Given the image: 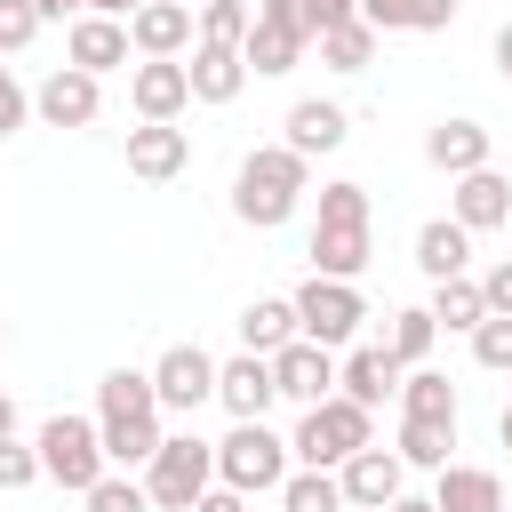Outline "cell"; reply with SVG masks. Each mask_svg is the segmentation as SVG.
<instances>
[{
    "mask_svg": "<svg viewBox=\"0 0 512 512\" xmlns=\"http://www.w3.org/2000/svg\"><path fill=\"white\" fill-rule=\"evenodd\" d=\"M376 256V208H368V184L336 176L320 184V216H312V272L320 280H360Z\"/></svg>",
    "mask_w": 512,
    "mask_h": 512,
    "instance_id": "cell-1",
    "label": "cell"
},
{
    "mask_svg": "<svg viewBox=\"0 0 512 512\" xmlns=\"http://www.w3.org/2000/svg\"><path fill=\"white\" fill-rule=\"evenodd\" d=\"M96 440H104V464H152V448L168 440L160 432V400H152V376L144 368H104L96 384Z\"/></svg>",
    "mask_w": 512,
    "mask_h": 512,
    "instance_id": "cell-2",
    "label": "cell"
},
{
    "mask_svg": "<svg viewBox=\"0 0 512 512\" xmlns=\"http://www.w3.org/2000/svg\"><path fill=\"white\" fill-rule=\"evenodd\" d=\"M304 192H312V160H296L288 144H256V152L232 168V216L256 224V232H280Z\"/></svg>",
    "mask_w": 512,
    "mask_h": 512,
    "instance_id": "cell-3",
    "label": "cell"
},
{
    "mask_svg": "<svg viewBox=\"0 0 512 512\" xmlns=\"http://www.w3.org/2000/svg\"><path fill=\"white\" fill-rule=\"evenodd\" d=\"M376 440V416L368 408H352L344 392H328L320 408H304L296 416V432H288V464H304V472H336L344 456H360Z\"/></svg>",
    "mask_w": 512,
    "mask_h": 512,
    "instance_id": "cell-4",
    "label": "cell"
},
{
    "mask_svg": "<svg viewBox=\"0 0 512 512\" xmlns=\"http://www.w3.org/2000/svg\"><path fill=\"white\" fill-rule=\"evenodd\" d=\"M208 488H216V440H200V432H168V440L152 448V464H144V496H152V512H192Z\"/></svg>",
    "mask_w": 512,
    "mask_h": 512,
    "instance_id": "cell-5",
    "label": "cell"
},
{
    "mask_svg": "<svg viewBox=\"0 0 512 512\" xmlns=\"http://www.w3.org/2000/svg\"><path fill=\"white\" fill-rule=\"evenodd\" d=\"M288 480V440L272 432V424H232L224 440H216V488H240L248 504L256 496H272Z\"/></svg>",
    "mask_w": 512,
    "mask_h": 512,
    "instance_id": "cell-6",
    "label": "cell"
},
{
    "mask_svg": "<svg viewBox=\"0 0 512 512\" xmlns=\"http://www.w3.org/2000/svg\"><path fill=\"white\" fill-rule=\"evenodd\" d=\"M40 480H56V488H72V496H88L112 464H104V440H96V416H48L40 424Z\"/></svg>",
    "mask_w": 512,
    "mask_h": 512,
    "instance_id": "cell-7",
    "label": "cell"
},
{
    "mask_svg": "<svg viewBox=\"0 0 512 512\" xmlns=\"http://www.w3.org/2000/svg\"><path fill=\"white\" fill-rule=\"evenodd\" d=\"M288 304H296V336H304V344H320V352L352 344V336H360V320H368L360 280H320V272H312V280H304Z\"/></svg>",
    "mask_w": 512,
    "mask_h": 512,
    "instance_id": "cell-8",
    "label": "cell"
},
{
    "mask_svg": "<svg viewBox=\"0 0 512 512\" xmlns=\"http://www.w3.org/2000/svg\"><path fill=\"white\" fill-rule=\"evenodd\" d=\"M304 48H312V24H304L296 0H256V8H248V40H240V64H248V72L280 80V72L304 64Z\"/></svg>",
    "mask_w": 512,
    "mask_h": 512,
    "instance_id": "cell-9",
    "label": "cell"
},
{
    "mask_svg": "<svg viewBox=\"0 0 512 512\" xmlns=\"http://www.w3.org/2000/svg\"><path fill=\"white\" fill-rule=\"evenodd\" d=\"M152 400H160V416H200L208 400H216V360L200 352V344H168L152 368Z\"/></svg>",
    "mask_w": 512,
    "mask_h": 512,
    "instance_id": "cell-10",
    "label": "cell"
},
{
    "mask_svg": "<svg viewBox=\"0 0 512 512\" xmlns=\"http://www.w3.org/2000/svg\"><path fill=\"white\" fill-rule=\"evenodd\" d=\"M32 112H40L48 128H96V112H104V80H88L80 64H56V72L32 88Z\"/></svg>",
    "mask_w": 512,
    "mask_h": 512,
    "instance_id": "cell-11",
    "label": "cell"
},
{
    "mask_svg": "<svg viewBox=\"0 0 512 512\" xmlns=\"http://www.w3.org/2000/svg\"><path fill=\"white\" fill-rule=\"evenodd\" d=\"M272 392L280 400H296V408H320L328 392H336V352H320V344H280L272 352Z\"/></svg>",
    "mask_w": 512,
    "mask_h": 512,
    "instance_id": "cell-12",
    "label": "cell"
},
{
    "mask_svg": "<svg viewBox=\"0 0 512 512\" xmlns=\"http://www.w3.org/2000/svg\"><path fill=\"white\" fill-rule=\"evenodd\" d=\"M272 400H280V392H272V360H256V352L216 360V408H224L232 424H264Z\"/></svg>",
    "mask_w": 512,
    "mask_h": 512,
    "instance_id": "cell-13",
    "label": "cell"
},
{
    "mask_svg": "<svg viewBox=\"0 0 512 512\" xmlns=\"http://www.w3.org/2000/svg\"><path fill=\"white\" fill-rule=\"evenodd\" d=\"M400 472H408V464H400L392 448H376V440H368L360 456H344V464H336V488H344V512H384V504L400 496Z\"/></svg>",
    "mask_w": 512,
    "mask_h": 512,
    "instance_id": "cell-14",
    "label": "cell"
},
{
    "mask_svg": "<svg viewBox=\"0 0 512 512\" xmlns=\"http://www.w3.org/2000/svg\"><path fill=\"white\" fill-rule=\"evenodd\" d=\"M128 104H136V120H184V104H192L184 64H176V56H144V64L128 72Z\"/></svg>",
    "mask_w": 512,
    "mask_h": 512,
    "instance_id": "cell-15",
    "label": "cell"
},
{
    "mask_svg": "<svg viewBox=\"0 0 512 512\" xmlns=\"http://www.w3.org/2000/svg\"><path fill=\"white\" fill-rule=\"evenodd\" d=\"M184 160H192V136L176 120H136L128 128V176L168 184V176H184Z\"/></svg>",
    "mask_w": 512,
    "mask_h": 512,
    "instance_id": "cell-16",
    "label": "cell"
},
{
    "mask_svg": "<svg viewBox=\"0 0 512 512\" xmlns=\"http://www.w3.org/2000/svg\"><path fill=\"white\" fill-rule=\"evenodd\" d=\"M400 376H408V368H400L384 344H360V352H344V360H336V392H344L352 408H368V416L400 392Z\"/></svg>",
    "mask_w": 512,
    "mask_h": 512,
    "instance_id": "cell-17",
    "label": "cell"
},
{
    "mask_svg": "<svg viewBox=\"0 0 512 512\" xmlns=\"http://www.w3.org/2000/svg\"><path fill=\"white\" fill-rule=\"evenodd\" d=\"M64 56H72L88 80H104V72H120L136 48H128V24H112V16H72V32H64Z\"/></svg>",
    "mask_w": 512,
    "mask_h": 512,
    "instance_id": "cell-18",
    "label": "cell"
},
{
    "mask_svg": "<svg viewBox=\"0 0 512 512\" xmlns=\"http://www.w3.org/2000/svg\"><path fill=\"white\" fill-rule=\"evenodd\" d=\"M344 136H352V112H344V104H328V96L288 104V136H280V144H288L296 160H320V152H336Z\"/></svg>",
    "mask_w": 512,
    "mask_h": 512,
    "instance_id": "cell-19",
    "label": "cell"
},
{
    "mask_svg": "<svg viewBox=\"0 0 512 512\" xmlns=\"http://www.w3.org/2000/svg\"><path fill=\"white\" fill-rule=\"evenodd\" d=\"M488 152H496V136L480 120H432L424 128V160L440 176H472V168H488Z\"/></svg>",
    "mask_w": 512,
    "mask_h": 512,
    "instance_id": "cell-20",
    "label": "cell"
},
{
    "mask_svg": "<svg viewBox=\"0 0 512 512\" xmlns=\"http://www.w3.org/2000/svg\"><path fill=\"white\" fill-rule=\"evenodd\" d=\"M432 512H504V472H488V464H440L432 472Z\"/></svg>",
    "mask_w": 512,
    "mask_h": 512,
    "instance_id": "cell-21",
    "label": "cell"
},
{
    "mask_svg": "<svg viewBox=\"0 0 512 512\" xmlns=\"http://www.w3.org/2000/svg\"><path fill=\"white\" fill-rule=\"evenodd\" d=\"M448 216H456L464 232H496V224L512 216V184H504L496 168H472V176H456V192H448Z\"/></svg>",
    "mask_w": 512,
    "mask_h": 512,
    "instance_id": "cell-22",
    "label": "cell"
},
{
    "mask_svg": "<svg viewBox=\"0 0 512 512\" xmlns=\"http://www.w3.org/2000/svg\"><path fill=\"white\" fill-rule=\"evenodd\" d=\"M128 48H136V56H184V48H192V8L144 0V8L128 16Z\"/></svg>",
    "mask_w": 512,
    "mask_h": 512,
    "instance_id": "cell-23",
    "label": "cell"
},
{
    "mask_svg": "<svg viewBox=\"0 0 512 512\" xmlns=\"http://www.w3.org/2000/svg\"><path fill=\"white\" fill-rule=\"evenodd\" d=\"M184 80H192V104H232V96L248 88V64H240V48H208V40H192Z\"/></svg>",
    "mask_w": 512,
    "mask_h": 512,
    "instance_id": "cell-24",
    "label": "cell"
},
{
    "mask_svg": "<svg viewBox=\"0 0 512 512\" xmlns=\"http://www.w3.org/2000/svg\"><path fill=\"white\" fill-rule=\"evenodd\" d=\"M416 272H424V280H456V272H472V232H464L456 216H432V224L416 232Z\"/></svg>",
    "mask_w": 512,
    "mask_h": 512,
    "instance_id": "cell-25",
    "label": "cell"
},
{
    "mask_svg": "<svg viewBox=\"0 0 512 512\" xmlns=\"http://www.w3.org/2000/svg\"><path fill=\"white\" fill-rule=\"evenodd\" d=\"M432 328H448V336H472L480 320H488V296H480V280L472 272H456V280H432Z\"/></svg>",
    "mask_w": 512,
    "mask_h": 512,
    "instance_id": "cell-26",
    "label": "cell"
},
{
    "mask_svg": "<svg viewBox=\"0 0 512 512\" xmlns=\"http://www.w3.org/2000/svg\"><path fill=\"white\" fill-rule=\"evenodd\" d=\"M280 344H296V304H288V296H256V304L240 312V352L272 360Z\"/></svg>",
    "mask_w": 512,
    "mask_h": 512,
    "instance_id": "cell-27",
    "label": "cell"
},
{
    "mask_svg": "<svg viewBox=\"0 0 512 512\" xmlns=\"http://www.w3.org/2000/svg\"><path fill=\"white\" fill-rule=\"evenodd\" d=\"M392 400H400V416H408V424H456V384H448L440 368H408Z\"/></svg>",
    "mask_w": 512,
    "mask_h": 512,
    "instance_id": "cell-28",
    "label": "cell"
},
{
    "mask_svg": "<svg viewBox=\"0 0 512 512\" xmlns=\"http://www.w3.org/2000/svg\"><path fill=\"white\" fill-rule=\"evenodd\" d=\"M312 40H320V64H328V72H368V64H376V32H368L360 16H344V24H320Z\"/></svg>",
    "mask_w": 512,
    "mask_h": 512,
    "instance_id": "cell-29",
    "label": "cell"
},
{
    "mask_svg": "<svg viewBox=\"0 0 512 512\" xmlns=\"http://www.w3.org/2000/svg\"><path fill=\"white\" fill-rule=\"evenodd\" d=\"M448 448H456V424H408V416H400V440H392V456H400V464L440 472V464H456Z\"/></svg>",
    "mask_w": 512,
    "mask_h": 512,
    "instance_id": "cell-30",
    "label": "cell"
},
{
    "mask_svg": "<svg viewBox=\"0 0 512 512\" xmlns=\"http://www.w3.org/2000/svg\"><path fill=\"white\" fill-rule=\"evenodd\" d=\"M248 8H256V0H200V8H192V40L240 48V40H248Z\"/></svg>",
    "mask_w": 512,
    "mask_h": 512,
    "instance_id": "cell-31",
    "label": "cell"
},
{
    "mask_svg": "<svg viewBox=\"0 0 512 512\" xmlns=\"http://www.w3.org/2000/svg\"><path fill=\"white\" fill-rule=\"evenodd\" d=\"M272 496H280V512H344V488H336V472H304V464H296V472H288Z\"/></svg>",
    "mask_w": 512,
    "mask_h": 512,
    "instance_id": "cell-32",
    "label": "cell"
},
{
    "mask_svg": "<svg viewBox=\"0 0 512 512\" xmlns=\"http://www.w3.org/2000/svg\"><path fill=\"white\" fill-rule=\"evenodd\" d=\"M432 344H440L432 312H424V304H400V312H392V344H384V352H392L400 368H424V352H432Z\"/></svg>",
    "mask_w": 512,
    "mask_h": 512,
    "instance_id": "cell-33",
    "label": "cell"
},
{
    "mask_svg": "<svg viewBox=\"0 0 512 512\" xmlns=\"http://www.w3.org/2000/svg\"><path fill=\"white\" fill-rule=\"evenodd\" d=\"M88 512H152V496H144V480H128V472H104L88 496H80Z\"/></svg>",
    "mask_w": 512,
    "mask_h": 512,
    "instance_id": "cell-34",
    "label": "cell"
},
{
    "mask_svg": "<svg viewBox=\"0 0 512 512\" xmlns=\"http://www.w3.org/2000/svg\"><path fill=\"white\" fill-rule=\"evenodd\" d=\"M472 360H480V368H504V376H512V312H488V320L472 328Z\"/></svg>",
    "mask_w": 512,
    "mask_h": 512,
    "instance_id": "cell-35",
    "label": "cell"
},
{
    "mask_svg": "<svg viewBox=\"0 0 512 512\" xmlns=\"http://www.w3.org/2000/svg\"><path fill=\"white\" fill-rule=\"evenodd\" d=\"M32 480H40V448H24V440L8 432V440H0V496H8V488H32Z\"/></svg>",
    "mask_w": 512,
    "mask_h": 512,
    "instance_id": "cell-36",
    "label": "cell"
},
{
    "mask_svg": "<svg viewBox=\"0 0 512 512\" xmlns=\"http://www.w3.org/2000/svg\"><path fill=\"white\" fill-rule=\"evenodd\" d=\"M32 32H40V16H32V0H0V56H16V48H32Z\"/></svg>",
    "mask_w": 512,
    "mask_h": 512,
    "instance_id": "cell-37",
    "label": "cell"
},
{
    "mask_svg": "<svg viewBox=\"0 0 512 512\" xmlns=\"http://www.w3.org/2000/svg\"><path fill=\"white\" fill-rule=\"evenodd\" d=\"M352 16L384 40V32H408V0H352Z\"/></svg>",
    "mask_w": 512,
    "mask_h": 512,
    "instance_id": "cell-38",
    "label": "cell"
},
{
    "mask_svg": "<svg viewBox=\"0 0 512 512\" xmlns=\"http://www.w3.org/2000/svg\"><path fill=\"white\" fill-rule=\"evenodd\" d=\"M24 120H32V96H24V80L0 64V136H16Z\"/></svg>",
    "mask_w": 512,
    "mask_h": 512,
    "instance_id": "cell-39",
    "label": "cell"
},
{
    "mask_svg": "<svg viewBox=\"0 0 512 512\" xmlns=\"http://www.w3.org/2000/svg\"><path fill=\"white\" fill-rule=\"evenodd\" d=\"M456 24V0H408V32H448Z\"/></svg>",
    "mask_w": 512,
    "mask_h": 512,
    "instance_id": "cell-40",
    "label": "cell"
},
{
    "mask_svg": "<svg viewBox=\"0 0 512 512\" xmlns=\"http://www.w3.org/2000/svg\"><path fill=\"white\" fill-rule=\"evenodd\" d=\"M480 296H488V312H512V256H496L480 272Z\"/></svg>",
    "mask_w": 512,
    "mask_h": 512,
    "instance_id": "cell-41",
    "label": "cell"
},
{
    "mask_svg": "<svg viewBox=\"0 0 512 512\" xmlns=\"http://www.w3.org/2000/svg\"><path fill=\"white\" fill-rule=\"evenodd\" d=\"M296 8H304V24H312V32H320V24H344V16H352V0H296Z\"/></svg>",
    "mask_w": 512,
    "mask_h": 512,
    "instance_id": "cell-42",
    "label": "cell"
},
{
    "mask_svg": "<svg viewBox=\"0 0 512 512\" xmlns=\"http://www.w3.org/2000/svg\"><path fill=\"white\" fill-rule=\"evenodd\" d=\"M192 512H248V496H240V488H208Z\"/></svg>",
    "mask_w": 512,
    "mask_h": 512,
    "instance_id": "cell-43",
    "label": "cell"
},
{
    "mask_svg": "<svg viewBox=\"0 0 512 512\" xmlns=\"http://www.w3.org/2000/svg\"><path fill=\"white\" fill-rule=\"evenodd\" d=\"M32 16H40V24H56V16H88V0H32Z\"/></svg>",
    "mask_w": 512,
    "mask_h": 512,
    "instance_id": "cell-44",
    "label": "cell"
},
{
    "mask_svg": "<svg viewBox=\"0 0 512 512\" xmlns=\"http://www.w3.org/2000/svg\"><path fill=\"white\" fill-rule=\"evenodd\" d=\"M136 8H144V0H88V16H112V24H128Z\"/></svg>",
    "mask_w": 512,
    "mask_h": 512,
    "instance_id": "cell-45",
    "label": "cell"
},
{
    "mask_svg": "<svg viewBox=\"0 0 512 512\" xmlns=\"http://www.w3.org/2000/svg\"><path fill=\"white\" fill-rule=\"evenodd\" d=\"M496 72H504V80H512V24H504V32H496Z\"/></svg>",
    "mask_w": 512,
    "mask_h": 512,
    "instance_id": "cell-46",
    "label": "cell"
},
{
    "mask_svg": "<svg viewBox=\"0 0 512 512\" xmlns=\"http://www.w3.org/2000/svg\"><path fill=\"white\" fill-rule=\"evenodd\" d=\"M384 512H432V496H408V488H400V496H392Z\"/></svg>",
    "mask_w": 512,
    "mask_h": 512,
    "instance_id": "cell-47",
    "label": "cell"
},
{
    "mask_svg": "<svg viewBox=\"0 0 512 512\" xmlns=\"http://www.w3.org/2000/svg\"><path fill=\"white\" fill-rule=\"evenodd\" d=\"M8 432H16V400L0 392V440H8Z\"/></svg>",
    "mask_w": 512,
    "mask_h": 512,
    "instance_id": "cell-48",
    "label": "cell"
},
{
    "mask_svg": "<svg viewBox=\"0 0 512 512\" xmlns=\"http://www.w3.org/2000/svg\"><path fill=\"white\" fill-rule=\"evenodd\" d=\"M496 440H504V448H512V400H504V416H496Z\"/></svg>",
    "mask_w": 512,
    "mask_h": 512,
    "instance_id": "cell-49",
    "label": "cell"
},
{
    "mask_svg": "<svg viewBox=\"0 0 512 512\" xmlns=\"http://www.w3.org/2000/svg\"><path fill=\"white\" fill-rule=\"evenodd\" d=\"M504 512H512V480H504Z\"/></svg>",
    "mask_w": 512,
    "mask_h": 512,
    "instance_id": "cell-50",
    "label": "cell"
},
{
    "mask_svg": "<svg viewBox=\"0 0 512 512\" xmlns=\"http://www.w3.org/2000/svg\"><path fill=\"white\" fill-rule=\"evenodd\" d=\"M176 8H200V0H176Z\"/></svg>",
    "mask_w": 512,
    "mask_h": 512,
    "instance_id": "cell-51",
    "label": "cell"
},
{
    "mask_svg": "<svg viewBox=\"0 0 512 512\" xmlns=\"http://www.w3.org/2000/svg\"><path fill=\"white\" fill-rule=\"evenodd\" d=\"M0 352H8V328H0Z\"/></svg>",
    "mask_w": 512,
    "mask_h": 512,
    "instance_id": "cell-52",
    "label": "cell"
},
{
    "mask_svg": "<svg viewBox=\"0 0 512 512\" xmlns=\"http://www.w3.org/2000/svg\"><path fill=\"white\" fill-rule=\"evenodd\" d=\"M504 232H512V216H504Z\"/></svg>",
    "mask_w": 512,
    "mask_h": 512,
    "instance_id": "cell-53",
    "label": "cell"
}]
</instances>
